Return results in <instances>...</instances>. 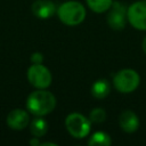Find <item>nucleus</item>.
<instances>
[{
    "label": "nucleus",
    "mask_w": 146,
    "mask_h": 146,
    "mask_svg": "<svg viewBox=\"0 0 146 146\" xmlns=\"http://www.w3.org/2000/svg\"><path fill=\"white\" fill-rule=\"evenodd\" d=\"M127 11H128V8L124 3L120 1H113L112 6L107 10V16H106L107 25L114 31L123 30L128 22Z\"/></svg>",
    "instance_id": "6"
},
{
    "label": "nucleus",
    "mask_w": 146,
    "mask_h": 146,
    "mask_svg": "<svg viewBox=\"0 0 146 146\" xmlns=\"http://www.w3.org/2000/svg\"><path fill=\"white\" fill-rule=\"evenodd\" d=\"M30 131L34 137H43L48 131V122L42 116H35L30 122Z\"/></svg>",
    "instance_id": "12"
},
{
    "label": "nucleus",
    "mask_w": 146,
    "mask_h": 146,
    "mask_svg": "<svg viewBox=\"0 0 146 146\" xmlns=\"http://www.w3.org/2000/svg\"><path fill=\"white\" fill-rule=\"evenodd\" d=\"M140 83V76L137 71L132 68H123L115 73L113 78L114 88L121 94L133 92Z\"/></svg>",
    "instance_id": "3"
},
{
    "label": "nucleus",
    "mask_w": 146,
    "mask_h": 146,
    "mask_svg": "<svg viewBox=\"0 0 146 146\" xmlns=\"http://www.w3.org/2000/svg\"><path fill=\"white\" fill-rule=\"evenodd\" d=\"M127 18L133 29L146 31V0L131 3L128 7Z\"/></svg>",
    "instance_id": "7"
},
{
    "label": "nucleus",
    "mask_w": 146,
    "mask_h": 146,
    "mask_svg": "<svg viewBox=\"0 0 146 146\" xmlns=\"http://www.w3.org/2000/svg\"><path fill=\"white\" fill-rule=\"evenodd\" d=\"M111 144V136L104 131H96L88 139V145L90 146H110Z\"/></svg>",
    "instance_id": "13"
},
{
    "label": "nucleus",
    "mask_w": 146,
    "mask_h": 146,
    "mask_svg": "<svg viewBox=\"0 0 146 146\" xmlns=\"http://www.w3.org/2000/svg\"><path fill=\"white\" fill-rule=\"evenodd\" d=\"M119 125L124 132L132 133L139 128V117L133 111L124 110L119 116Z\"/></svg>",
    "instance_id": "10"
},
{
    "label": "nucleus",
    "mask_w": 146,
    "mask_h": 146,
    "mask_svg": "<svg viewBox=\"0 0 146 146\" xmlns=\"http://www.w3.org/2000/svg\"><path fill=\"white\" fill-rule=\"evenodd\" d=\"M87 11L80 1L70 0L62 3L57 8V16L59 21L67 26H75L81 24L86 18Z\"/></svg>",
    "instance_id": "2"
},
{
    "label": "nucleus",
    "mask_w": 146,
    "mask_h": 146,
    "mask_svg": "<svg viewBox=\"0 0 146 146\" xmlns=\"http://www.w3.org/2000/svg\"><path fill=\"white\" fill-rule=\"evenodd\" d=\"M6 122L13 130H23L30 124V115L25 110L15 108L8 113Z\"/></svg>",
    "instance_id": "8"
},
{
    "label": "nucleus",
    "mask_w": 146,
    "mask_h": 146,
    "mask_svg": "<svg viewBox=\"0 0 146 146\" xmlns=\"http://www.w3.org/2000/svg\"><path fill=\"white\" fill-rule=\"evenodd\" d=\"M26 75L30 84L36 89H47L52 81L49 68L42 64H32L27 68Z\"/></svg>",
    "instance_id": "5"
},
{
    "label": "nucleus",
    "mask_w": 146,
    "mask_h": 146,
    "mask_svg": "<svg viewBox=\"0 0 146 146\" xmlns=\"http://www.w3.org/2000/svg\"><path fill=\"white\" fill-rule=\"evenodd\" d=\"M65 127L67 132L76 138V139H82L87 137L90 133L91 129V122L89 117H86L81 113H70L66 119H65Z\"/></svg>",
    "instance_id": "4"
},
{
    "label": "nucleus",
    "mask_w": 146,
    "mask_h": 146,
    "mask_svg": "<svg viewBox=\"0 0 146 146\" xmlns=\"http://www.w3.org/2000/svg\"><path fill=\"white\" fill-rule=\"evenodd\" d=\"M141 48H143V51L146 54V36L143 39V42H141Z\"/></svg>",
    "instance_id": "19"
},
{
    "label": "nucleus",
    "mask_w": 146,
    "mask_h": 146,
    "mask_svg": "<svg viewBox=\"0 0 146 146\" xmlns=\"http://www.w3.org/2000/svg\"><path fill=\"white\" fill-rule=\"evenodd\" d=\"M89 120L91 123H103L106 120V112L104 108L102 107H95L91 110V112L89 113Z\"/></svg>",
    "instance_id": "15"
},
{
    "label": "nucleus",
    "mask_w": 146,
    "mask_h": 146,
    "mask_svg": "<svg viewBox=\"0 0 146 146\" xmlns=\"http://www.w3.org/2000/svg\"><path fill=\"white\" fill-rule=\"evenodd\" d=\"M40 144H41V141L39 140V137L33 136V138L30 139V145H32V146H40Z\"/></svg>",
    "instance_id": "17"
},
{
    "label": "nucleus",
    "mask_w": 146,
    "mask_h": 146,
    "mask_svg": "<svg viewBox=\"0 0 146 146\" xmlns=\"http://www.w3.org/2000/svg\"><path fill=\"white\" fill-rule=\"evenodd\" d=\"M91 95L97 99H104L106 98L111 92V83L107 79H98L96 80L91 88H90Z\"/></svg>",
    "instance_id": "11"
},
{
    "label": "nucleus",
    "mask_w": 146,
    "mask_h": 146,
    "mask_svg": "<svg viewBox=\"0 0 146 146\" xmlns=\"http://www.w3.org/2000/svg\"><path fill=\"white\" fill-rule=\"evenodd\" d=\"M30 59H31L32 64H42V62H43V55L41 52H39V51H35V52H33L31 55Z\"/></svg>",
    "instance_id": "16"
},
{
    "label": "nucleus",
    "mask_w": 146,
    "mask_h": 146,
    "mask_svg": "<svg viewBox=\"0 0 146 146\" xmlns=\"http://www.w3.org/2000/svg\"><path fill=\"white\" fill-rule=\"evenodd\" d=\"M88 7L97 14L106 13L113 3V0H86Z\"/></svg>",
    "instance_id": "14"
},
{
    "label": "nucleus",
    "mask_w": 146,
    "mask_h": 146,
    "mask_svg": "<svg viewBox=\"0 0 146 146\" xmlns=\"http://www.w3.org/2000/svg\"><path fill=\"white\" fill-rule=\"evenodd\" d=\"M56 107V97L46 89L32 91L26 99L27 111L35 116H44L51 113Z\"/></svg>",
    "instance_id": "1"
},
{
    "label": "nucleus",
    "mask_w": 146,
    "mask_h": 146,
    "mask_svg": "<svg viewBox=\"0 0 146 146\" xmlns=\"http://www.w3.org/2000/svg\"><path fill=\"white\" fill-rule=\"evenodd\" d=\"M57 146V144L56 143H50V141H46V143H41L40 144V146Z\"/></svg>",
    "instance_id": "18"
},
{
    "label": "nucleus",
    "mask_w": 146,
    "mask_h": 146,
    "mask_svg": "<svg viewBox=\"0 0 146 146\" xmlns=\"http://www.w3.org/2000/svg\"><path fill=\"white\" fill-rule=\"evenodd\" d=\"M31 9L33 15L40 19H48L57 13L55 3L50 0H35L32 3Z\"/></svg>",
    "instance_id": "9"
}]
</instances>
